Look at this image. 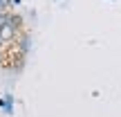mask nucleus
Segmentation results:
<instances>
[{
  "instance_id": "obj_1",
  "label": "nucleus",
  "mask_w": 121,
  "mask_h": 117,
  "mask_svg": "<svg viewBox=\"0 0 121 117\" xmlns=\"http://www.w3.org/2000/svg\"><path fill=\"white\" fill-rule=\"evenodd\" d=\"M9 27H13L16 32L22 29V18L18 16V14H9Z\"/></svg>"
},
{
  "instance_id": "obj_2",
  "label": "nucleus",
  "mask_w": 121,
  "mask_h": 117,
  "mask_svg": "<svg viewBox=\"0 0 121 117\" xmlns=\"http://www.w3.org/2000/svg\"><path fill=\"white\" fill-rule=\"evenodd\" d=\"M0 34H2V41H11V38H16V36H18V32L13 29V27L4 25L2 29H0Z\"/></svg>"
},
{
  "instance_id": "obj_3",
  "label": "nucleus",
  "mask_w": 121,
  "mask_h": 117,
  "mask_svg": "<svg viewBox=\"0 0 121 117\" xmlns=\"http://www.w3.org/2000/svg\"><path fill=\"white\" fill-rule=\"evenodd\" d=\"M4 25H9V11H0V29Z\"/></svg>"
},
{
  "instance_id": "obj_4",
  "label": "nucleus",
  "mask_w": 121,
  "mask_h": 117,
  "mask_svg": "<svg viewBox=\"0 0 121 117\" xmlns=\"http://www.w3.org/2000/svg\"><path fill=\"white\" fill-rule=\"evenodd\" d=\"M29 43H31L29 36H22V38H20V50H22V52H27V50H29Z\"/></svg>"
},
{
  "instance_id": "obj_5",
  "label": "nucleus",
  "mask_w": 121,
  "mask_h": 117,
  "mask_svg": "<svg viewBox=\"0 0 121 117\" xmlns=\"http://www.w3.org/2000/svg\"><path fill=\"white\" fill-rule=\"evenodd\" d=\"M7 7H9V2H7V0H0V11H4Z\"/></svg>"
},
{
  "instance_id": "obj_6",
  "label": "nucleus",
  "mask_w": 121,
  "mask_h": 117,
  "mask_svg": "<svg viewBox=\"0 0 121 117\" xmlns=\"http://www.w3.org/2000/svg\"><path fill=\"white\" fill-rule=\"evenodd\" d=\"M2 45H4V41H2V34H0V50H2Z\"/></svg>"
},
{
  "instance_id": "obj_7",
  "label": "nucleus",
  "mask_w": 121,
  "mask_h": 117,
  "mask_svg": "<svg viewBox=\"0 0 121 117\" xmlns=\"http://www.w3.org/2000/svg\"><path fill=\"white\" fill-rule=\"evenodd\" d=\"M0 63H2V56H0Z\"/></svg>"
}]
</instances>
